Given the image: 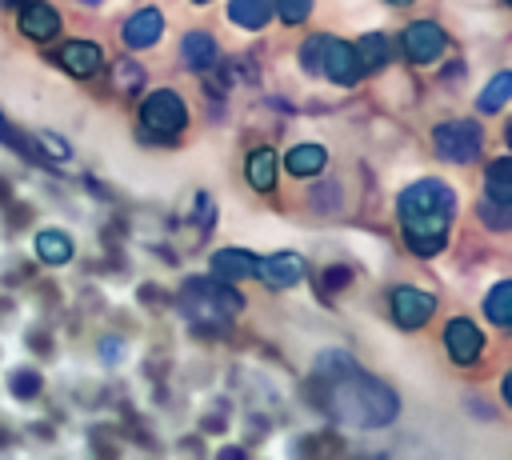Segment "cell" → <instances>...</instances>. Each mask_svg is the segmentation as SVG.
<instances>
[{"label": "cell", "instance_id": "cell-31", "mask_svg": "<svg viewBox=\"0 0 512 460\" xmlns=\"http://www.w3.org/2000/svg\"><path fill=\"white\" fill-rule=\"evenodd\" d=\"M0 136H8V124H4V116H0Z\"/></svg>", "mask_w": 512, "mask_h": 460}, {"label": "cell", "instance_id": "cell-13", "mask_svg": "<svg viewBox=\"0 0 512 460\" xmlns=\"http://www.w3.org/2000/svg\"><path fill=\"white\" fill-rule=\"evenodd\" d=\"M60 64L72 72V76H96L100 72V64H104V56H100V44H92V40H68L64 48H60Z\"/></svg>", "mask_w": 512, "mask_h": 460}, {"label": "cell", "instance_id": "cell-20", "mask_svg": "<svg viewBox=\"0 0 512 460\" xmlns=\"http://www.w3.org/2000/svg\"><path fill=\"white\" fill-rule=\"evenodd\" d=\"M324 164H328V152L320 144H296L288 152V172L292 176H316V172H324Z\"/></svg>", "mask_w": 512, "mask_h": 460}, {"label": "cell", "instance_id": "cell-28", "mask_svg": "<svg viewBox=\"0 0 512 460\" xmlns=\"http://www.w3.org/2000/svg\"><path fill=\"white\" fill-rule=\"evenodd\" d=\"M348 280H352V268H344V264H332V268H324V272H320V284H316V288L328 296V292H340Z\"/></svg>", "mask_w": 512, "mask_h": 460}, {"label": "cell", "instance_id": "cell-5", "mask_svg": "<svg viewBox=\"0 0 512 460\" xmlns=\"http://www.w3.org/2000/svg\"><path fill=\"white\" fill-rule=\"evenodd\" d=\"M140 120H144V132H152V136H176L188 124V108L172 88H160V92L144 96Z\"/></svg>", "mask_w": 512, "mask_h": 460}, {"label": "cell", "instance_id": "cell-35", "mask_svg": "<svg viewBox=\"0 0 512 460\" xmlns=\"http://www.w3.org/2000/svg\"><path fill=\"white\" fill-rule=\"evenodd\" d=\"M80 4H100V0H80Z\"/></svg>", "mask_w": 512, "mask_h": 460}, {"label": "cell", "instance_id": "cell-21", "mask_svg": "<svg viewBox=\"0 0 512 460\" xmlns=\"http://www.w3.org/2000/svg\"><path fill=\"white\" fill-rule=\"evenodd\" d=\"M352 52H356V64H360V72H376L380 64H388V36H380V32H368L360 44H352Z\"/></svg>", "mask_w": 512, "mask_h": 460}, {"label": "cell", "instance_id": "cell-29", "mask_svg": "<svg viewBox=\"0 0 512 460\" xmlns=\"http://www.w3.org/2000/svg\"><path fill=\"white\" fill-rule=\"evenodd\" d=\"M40 148H44L48 156H56V160H68V156H72V148H68L60 136H52V132H44V136H40Z\"/></svg>", "mask_w": 512, "mask_h": 460}, {"label": "cell", "instance_id": "cell-1", "mask_svg": "<svg viewBox=\"0 0 512 460\" xmlns=\"http://www.w3.org/2000/svg\"><path fill=\"white\" fill-rule=\"evenodd\" d=\"M320 380V396H312L324 412H328V420L332 424H340V428H360V432H372V428H384L392 416H396V392L384 384V380H376V376H368V372H360L356 364H348L344 372H336V376H316Z\"/></svg>", "mask_w": 512, "mask_h": 460}, {"label": "cell", "instance_id": "cell-23", "mask_svg": "<svg viewBox=\"0 0 512 460\" xmlns=\"http://www.w3.org/2000/svg\"><path fill=\"white\" fill-rule=\"evenodd\" d=\"M508 96H512V72H496V76H492V84L480 92V100H476V104H480V112H500Z\"/></svg>", "mask_w": 512, "mask_h": 460}, {"label": "cell", "instance_id": "cell-27", "mask_svg": "<svg viewBox=\"0 0 512 460\" xmlns=\"http://www.w3.org/2000/svg\"><path fill=\"white\" fill-rule=\"evenodd\" d=\"M272 12H276L284 24H304L308 12H312V0H272Z\"/></svg>", "mask_w": 512, "mask_h": 460}, {"label": "cell", "instance_id": "cell-9", "mask_svg": "<svg viewBox=\"0 0 512 460\" xmlns=\"http://www.w3.org/2000/svg\"><path fill=\"white\" fill-rule=\"evenodd\" d=\"M444 348H448V356L456 364H472L480 356V348H484V336H480V328L472 320L456 316V320L444 324Z\"/></svg>", "mask_w": 512, "mask_h": 460}, {"label": "cell", "instance_id": "cell-11", "mask_svg": "<svg viewBox=\"0 0 512 460\" xmlns=\"http://www.w3.org/2000/svg\"><path fill=\"white\" fill-rule=\"evenodd\" d=\"M256 276L268 284V288H292L304 280V260L296 252H276V256H264L256 260Z\"/></svg>", "mask_w": 512, "mask_h": 460}, {"label": "cell", "instance_id": "cell-26", "mask_svg": "<svg viewBox=\"0 0 512 460\" xmlns=\"http://www.w3.org/2000/svg\"><path fill=\"white\" fill-rule=\"evenodd\" d=\"M480 220H484L488 228H496V232H500V228H508V224H512V204H496V200H488V196H484V200H480Z\"/></svg>", "mask_w": 512, "mask_h": 460}, {"label": "cell", "instance_id": "cell-32", "mask_svg": "<svg viewBox=\"0 0 512 460\" xmlns=\"http://www.w3.org/2000/svg\"><path fill=\"white\" fill-rule=\"evenodd\" d=\"M0 4H8V8H16V4H20V0H0Z\"/></svg>", "mask_w": 512, "mask_h": 460}, {"label": "cell", "instance_id": "cell-19", "mask_svg": "<svg viewBox=\"0 0 512 460\" xmlns=\"http://www.w3.org/2000/svg\"><path fill=\"white\" fill-rule=\"evenodd\" d=\"M484 196L496 204H512V160H492L484 172Z\"/></svg>", "mask_w": 512, "mask_h": 460}, {"label": "cell", "instance_id": "cell-3", "mask_svg": "<svg viewBox=\"0 0 512 460\" xmlns=\"http://www.w3.org/2000/svg\"><path fill=\"white\" fill-rule=\"evenodd\" d=\"M180 304H184V312L200 328H220L232 312H240L244 300H240L236 288H228V280H220V276H196V280L184 284Z\"/></svg>", "mask_w": 512, "mask_h": 460}, {"label": "cell", "instance_id": "cell-7", "mask_svg": "<svg viewBox=\"0 0 512 460\" xmlns=\"http://www.w3.org/2000/svg\"><path fill=\"white\" fill-rule=\"evenodd\" d=\"M432 308H436V296L432 292H424V288H396L392 292V320L400 324V328H420V324H428V316H432Z\"/></svg>", "mask_w": 512, "mask_h": 460}, {"label": "cell", "instance_id": "cell-34", "mask_svg": "<svg viewBox=\"0 0 512 460\" xmlns=\"http://www.w3.org/2000/svg\"><path fill=\"white\" fill-rule=\"evenodd\" d=\"M388 4H412V0H388Z\"/></svg>", "mask_w": 512, "mask_h": 460}, {"label": "cell", "instance_id": "cell-10", "mask_svg": "<svg viewBox=\"0 0 512 460\" xmlns=\"http://www.w3.org/2000/svg\"><path fill=\"white\" fill-rule=\"evenodd\" d=\"M20 32L28 40H52L60 32V12L44 0H20Z\"/></svg>", "mask_w": 512, "mask_h": 460}, {"label": "cell", "instance_id": "cell-6", "mask_svg": "<svg viewBox=\"0 0 512 460\" xmlns=\"http://www.w3.org/2000/svg\"><path fill=\"white\" fill-rule=\"evenodd\" d=\"M320 72L332 76L336 84H356V80L364 76L360 64H356L352 44H344V40H336V36H320Z\"/></svg>", "mask_w": 512, "mask_h": 460}, {"label": "cell", "instance_id": "cell-30", "mask_svg": "<svg viewBox=\"0 0 512 460\" xmlns=\"http://www.w3.org/2000/svg\"><path fill=\"white\" fill-rule=\"evenodd\" d=\"M100 352H104L108 360H116V352H120V340H104V344H100Z\"/></svg>", "mask_w": 512, "mask_h": 460}, {"label": "cell", "instance_id": "cell-15", "mask_svg": "<svg viewBox=\"0 0 512 460\" xmlns=\"http://www.w3.org/2000/svg\"><path fill=\"white\" fill-rule=\"evenodd\" d=\"M180 52H184V64H188V68H196V72H208V68L216 64V56H220V48H216L212 32H188Z\"/></svg>", "mask_w": 512, "mask_h": 460}, {"label": "cell", "instance_id": "cell-25", "mask_svg": "<svg viewBox=\"0 0 512 460\" xmlns=\"http://www.w3.org/2000/svg\"><path fill=\"white\" fill-rule=\"evenodd\" d=\"M112 80H116L120 92H136V88H144V68H140L136 60H120V64L112 68Z\"/></svg>", "mask_w": 512, "mask_h": 460}, {"label": "cell", "instance_id": "cell-2", "mask_svg": "<svg viewBox=\"0 0 512 460\" xmlns=\"http://www.w3.org/2000/svg\"><path fill=\"white\" fill-rule=\"evenodd\" d=\"M396 212H400V224H404V244L416 256H436L448 244L456 192L444 180H416L400 192Z\"/></svg>", "mask_w": 512, "mask_h": 460}, {"label": "cell", "instance_id": "cell-22", "mask_svg": "<svg viewBox=\"0 0 512 460\" xmlns=\"http://www.w3.org/2000/svg\"><path fill=\"white\" fill-rule=\"evenodd\" d=\"M484 312H488V320H492L496 328H508V324H512V284H508V280H500V284L488 292Z\"/></svg>", "mask_w": 512, "mask_h": 460}, {"label": "cell", "instance_id": "cell-17", "mask_svg": "<svg viewBox=\"0 0 512 460\" xmlns=\"http://www.w3.org/2000/svg\"><path fill=\"white\" fill-rule=\"evenodd\" d=\"M228 16H232V24L256 32L272 20V0H228Z\"/></svg>", "mask_w": 512, "mask_h": 460}, {"label": "cell", "instance_id": "cell-8", "mask_svg": "<svg viewBox=\"0 0 512 460\" xmlns=\"http://www.w3.org/2000/svg\"><path fill=\"white\" fill-rule=\"evenodd\" d=\"M444 44H448V36H444V28L432 24V20H416V24L404 28V52H408V60H416V64L436 60V56L444 52Z\"/></svg>", "mask_w": 512, "mask_h": 460}, {"label": "cell", "instance_id": "cell-16", "mask_svg": "<svg viewBox=\"0 0 512 460\" xmlns=\"http://www.w3.org/2000/svg\"><path fill=\"white\" fill-rule=\"evenodd\" d=\"M72 236L68 232H60V228H44L40 236H36V256L44 260V264H68L72 260Z\"/></svg>", "mask_w": 512, "mask_h": 460}, {"label": "cell", "instance_id": "cell-18", "mask_svg": "<svg viewBox=\"0 0 512 460\" xmlns=\"http://www.w3.org/2000/svg\"><path fill=\"white\" fill-rule=\"evenodd\" d=\"M244 172H248V184H252L256 192H268V188L276 184V152H272V148H256V152L248 156Z\"/></svg>", "mask_w": 512, "mask_h": 460}, {"label": "cell", "instance_id": "cell-33", "mask_svg": "<svg viewBox=\"0 0 512 460\" xmlns=\"http://www.w3.org/2000/svg\"><path fill=\"white\" fill-rule=\"evenodd\" d=\"M0 444H8V432H0Z\"/></svg>", "mask_w": 512, "mask_h": 460}, {"label": "cell", "instance_id": "cell-4", "mask_svg": "<svg viewBox=\"0 0 512 460\" xmlns=\"http://www.w3.org/2000/svg\"><path fill=\"white\" fill-rule=\"evenodd\" d=\"M432 144H436V156L452 164H472L484 148V132L476 120H448V124H436Z\"/></svg>", "mask_w": 512, "mask_h": 460}, {"label": "cell", "instance_id": "cell-24", "mask_svg": "<svg viewBox=\"0 0 512 460\" xmlns=\"http://www.w3.org/2000/svg\"><path fill=\"white\" fill-rule=\"evenodd\" d=\"M40 388H44V380H40L36 368H16V372L8 376V392H12L16 400H32Z\"/></svg>", "mask_w": 512, "mask_h": 460}, {"label": "cell", "instance_id": "cell-14", "mask_svg": "<svg viewBox=\"0 0 512 460\" xmlns=\"http://www.w3.org/2000/svg\"><path fill=\"white\" fill-rule=\"evenodd\" d=\"M212 276L220 280H240V276H256V256L244 248H224L212 256Z\"/></svg>", "mask_w": 512, "mask_h": 460}, {"label": "cell", "instance_id": "cell-36", "mask_svg": "<svg viewBox=\"0 0 512 460\" xmlns=\"http://www.w3.org/2000/svg\"><path fill=\"white\" fill-rule=\"evenodd\" d=\"M196 4H208V0H196Z\"/></svg>", "mask_w": 512, "mask_h": 460}, {"label": "cell", "instance_id": "cell-12", "mask_svg": "<svg viewBox=\"0 0 512 460\" xmlns=\"http://www.w3.org/2000/svg\"><path fill=\"white\" fill-rule=\"evenodd\" d=\"M160 32H164L160 8H140V12H132V16L124 20V28H120L124 48H152V44L160 40Z\"/></svg>", "mask_w": 512, "mask_h": 460}]
</instances>
